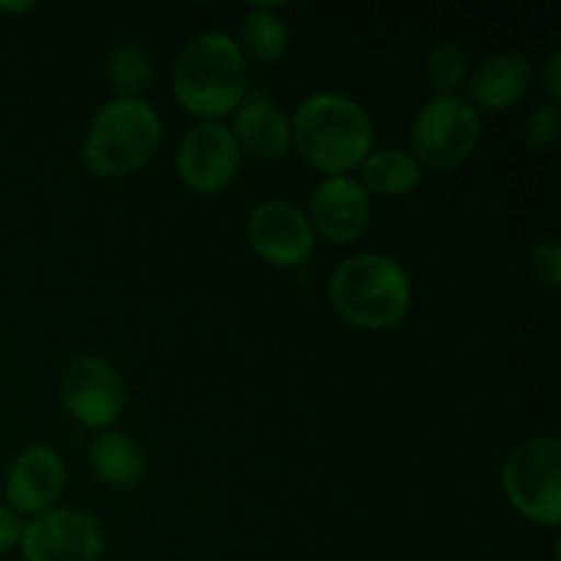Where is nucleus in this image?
<instances>
[{
    "mask_svg": "<svg viewBox=\"0 0 561 561\" xmlns=\"http://www.w3.org/2000/svg\"><path fill=\"white\" fill-rule=\"evenodd\" d=\"M294 151L310 168L327 175H348L359 170L376 142L370 113L340 91L307 96L290 118Z\"/></svg>",
    "mask_w": 561,
    "mask_h": 561,
    "instance_id": "nucleus-1",
    "label": "nucleus"
},
{
    "mask_svg": "<svg viewBox=\"0 0 561 561\" xmlns=\"http://www.w3.org/2000/svg\"><path fill=\"white\" fill-rule=\"evenodd\" d=\"M334 316L365 332L400 327L411 310V277L394 257L359 252L332 268L327 283Z\"/></svg>",
    "mask_w": 561,
    "mask_h": 561,
    "instance_id": "nucleus-2",
    "label": "nucleus"
},
{
    "mask_svg": "<svg viewBox=\"0 0 561 561\" xmlns=\"http://www.w3.org/2000/svg\"><path fill=\"white\" fill-rule=\"evenodd\" d=\"M250 91V64L230 33L206 31L181 49L173 96L197 121H222Z\"/></svg>",
    "mask_w": 561,
    "mask_h": 561,
    "instance_id": "nucleus-3",
    "label": "nucleus"
},
{
    "mask_svg": "<svg viewBox=\"0 0 561 561\" xmlns=\"http://www.w3.org/2000/svg\"><path fill=\"white\" fill-rule=\"evenodd\" d=\"M162 142V118L148 99H110L82 137V164L93 179L115 181L140 170Z\"/></svg>",
    "mask_w": 561,
    "mask_h": 561,
    "instance_id": "nucleus-4",
    "label": "nucleus"
},
{
    "mask_svg": "<svg viewBox=\"0 0 561 561\" xmlns=\"http://www.w3.org/2000/svg\"><path fill=\"white\" fill-rule=\"evenodd\" d=\"M502 491L510 507L537 526L561 524V444L531 436L515 444L502 463Z\"/></svg>",
    "mask_w": 561,
    "mask_h": 561,
    "instance_id": "nucleus-5",
    "label": "nucleus"
},
{
    "mask_svg": "<svg viewBox=\"0 0 561 561\" xmlns=\"http://www.w3.org/2000/svg\"><path fill=\"white\" fill-rule=\"evenodd\" d=\"M480 135V113L463 96H433L414 118L411 157L422 173H449L474 157Z\"/></svg>",
    "mask_w": 561,
    "mask_h": 561,
    "instance_id": "nucleus-6",
    "label": "nucleus"
},
{
    "mask_svg": "<svg viewBox=\"0 0 561 561\" xmlns=\"http://www.w3.org/2000/svg\"><path fill=\"white\" fill-rule=\"evenodd\" d=\"M60 403L77 425L110 431L126 409V383L102 356H75L60 376Z\"/></svg>",
    "mask_w": 561,
    "mask_h": 561,
    "instance_id": "nucleus-7",
    "label": "nucleus"
},
{
    "mask_svg": "<svg viewBox=\"0 0 561 561\" xmlns=\"http://www.w3.org/2000/svg\"><path fill=\"white\" fill-rule=\"evenodd\" d=\"M239 142L222 121H197L184 131L175 148V173L195 195H217L228 190L241 170Z\"/></svg>",
    "mask_w": 561,
    "mask_h": 561,
    "instance_id": "nucleus-8",
    "label": "nucleus"
},
{
    "mask_svg": "<svg viewBox=\"0 0 561 561\" xmlns=\"http://www.w3.org/2000/svg\"><path fill=\"white\" fill-rule=\"evenodd\" d=\"M20 553L22 561H99L104 531L85 510L55 507L25 520Z\"/></svg>",
    "mask_w": 561,
    "mask_h": 561,
    "instance_id": "nucleus-9",
    "label": "nucleus"
},
{
    "mask_svg": "<svg viewBox=\"0 0 561 561\" xmlns=\"http://www.w3.org/2000/svg\"><path fill=\"white\" fill-rule=\"evenodd\" d=\"M250 250L274 268H296L316 250V230L305 208L290 201H263L244 225Z\"/></svg>",
    "mask_w": 561,
    "mask_h": 561,
    "instance_id": "nucleus-10",
    "label": "nucleus"
},
{
    "mask_svg": "<svg viewBox=\"0 0 561 561\" xmlns=\"http://www.w3.org/2000/svg\"><path fill=\"white\" fill-rule=\"evenodd\" d=\"M316 239L334 247H351L367 233L373 217V197L354 175H327L318 181L307 206Z\"/></svg>",
    "mask_w": 561,
    "mask_h": 561,
    "instance_id": "nucleus-11",
    "label": "nucleus"
},
{
    "mask_svg": "<svg viewBox=\"0 0 561 561\" xmlns=\"http://www.w3.org/2000/svg\"><path fill=\"white\" fill-rule=\"evenodd\" d=\"M66 485V463L53 447L36 444L22 449L5 471V504L22 518H36L58 507Z\"/></svg>",
    "mask_w": 561,
    "mask_h": 561,
    "instance_id": "nucleus-12",
    "label": "nucleus"
},
{
    "mask_svg": "<svg viewBox=\"0 0 561 561\" xmlns=\"http://www.w3.org/2000/svg\"><path fill=\"white\" fill-rule=\"evenodd\" d=\"M233 131L236 142H239L241 153H250L255 159H266V162H277L294 151L290 142V118L285 110L279 107L277 99L266 91H247L239 107L233 110Z\"/></svg>",
    "mask_w": 561,
    "mask_h": 561,
    "instance_id": "nucleus-13",
    "label": "nucleus"
},
{
    "mask_svg": "<svg viewBox=\"0 0 561 561\" xmlns=\"http://www.w3.org/2000/svg\"><path fill=\"white\" fill-rule=\"evenodd\" d=\"M531 82L535 71L524 55L491 53L471 66L463 99L477 113H504L529 93Z\"/></svg>",
    "mask_w": 561,
    "mask_h": 561,
    "instance_id": "nucleus-14",
    "label": "nucleus"
},
{
    "mask_svg": "<svg viewBox=\"0 0 561 561\" xmlns=\"http://www.w3.org/2000/svg\"><path fill=\"white\" fill-rule=\"evenodd\" d=\"M88 463L93 477L113 491H131L146 474V455L124 431H99L88 447Z\"/></svg>",
    "mask_w": 561,
    "mask_h": 561,
    "instance_id": "nucleus-15",
    "label": "nucleus"
},
{
    "mask_svg": "<svg viewBox=\"0 0 561 561\" xmlns=\"http://www.w3.org/2000/svg\"><path fill=\"white\" fill-rule=\"evenodd\" d=\"M422 168L405 148H373L359 164V184L367 195L403 197L414 192L422 181Z\"/></svg>",
    "mask_w": 561,
    "mask_h": 561,
    "instance_id": "nucleus-16",
    "label": "nucleus"
},
{
    "mask_svg": "<svg viewBox=\"0 0 561 561\" xmlns=\"http://www.w3.org/2000/svg\"><path fill=\"white\" fill-rule=\"evenodd\" d=\"M277 9L279 3H252L247 14L241 16L236 44H239L247 64L252 60V64L268 66L283 58L285 49H288L290 33Z\"/></svg>",
    "mask_w": 561,
    "mask_h": 561,
    "instance_id": "nucleus-17",
    "label": "nucleus"
},
{
    "mask_svg": "<svg viewBox=\"0 0 561 561\" xmlns=\"http://www.w3.org/2000/svg\"><path fill=\"white\" fill-rule=\"evenodd\" d=\"M104 80L113 99H146V88L153 80V58L146 44L135 38L115 42L104 55Z\"/></svg>",
    "mask_w": 561,
    "mask_h": 561,
    "instance_id": "nucleus-18",
    "label": "nucleus"
},
{
    "mask_svg": "<svg viewBox=\"0 0 561 561\" xmlns=\"http://www.w3.org/2000/svg\"><path fill=\"white\" fill-rule=\"evenodd\" d=\"M471 60L458 42H442L431 49L425 64L427 82L436 96H460L469 80Z\"/></svg>",
    "mask_w": 561,
    "mask_h": 561,
    "instance_id": "nucleus-19",
    "label": "nucleus"
},
{
    "mask_svg": "<svg viewBox=\"0 0 561 561\" xmlns=\"http://www.w3.org/2000/svg\"><path fill=\"white\" fill-rule=\"evenodd\" d=\"M561 137V107L559 104H537L524 121V140L535 153H548Z\"/></svg>",
    "mask_w": 561,
    "mask_h": 561,
    "instance_id": "nucleus-20",
    "label": "nucleus"
},
{
    "mask_svg": "<svg viewBox=\"0 0 561 561\" xmlns=\"http://www.w3.org/2000/svg\"><path fill=\"white\" fill-rule=\"evenodd\" d=\"M529 272L546 288H559L561 283V247L557 239H546L531 247Z\"/></svg>",
    "mask_w": 561,
    "mask_h": 561,
    "instance_id": "nucleus-21",
    "label": "nucleus"
},
{
    "mask_svg": "<svg viewBox=\"0 0 561 561\" xmlns=\"http://www.w3.org/2000/svg\"><path fill=\"white\" fill-rule=\"evenodd\" d=\"M22 531H25V518L14 513L5 502H0V553L20 548Z\"/></svg>",
    "mask_w": 561,
    "mask_h": 561,
    "instance_id": "nucleus-22",
    "label": "nucleus"
},
{
    "mask_svg": "<svg viewBox=\"0 0 561 561\" xmlns=\"http://www.w3.org/2000/svg\"><path fill=\"white\" fill-rule=\"evenodd\" d=\"M540 88H542V93H546V102H551V104L561 102V53L559 49H553V53L548 55L546 66H542Z\"/></svg>",
    "mask_w": 561,
    "mask_h": 561,
    "instance_id": "nucleus-23",
    "label": "nucleus"
},
{
    "mask_svg": "<svg viewBox=\"0 0 561 561\" xmlns=\"http://www.w3.org/2000/svg\"><path fill=\"white\" fill-rule=\"evenodd\" d=\"M36 9V3H5V0H0V11H5V14H27V11Z\"/></svg>",
    "mask_w": 561,
    "mask_h": 561,
    "instance_id": "nucleus-24",
    "label": "nucleus"
}]
</instances>
